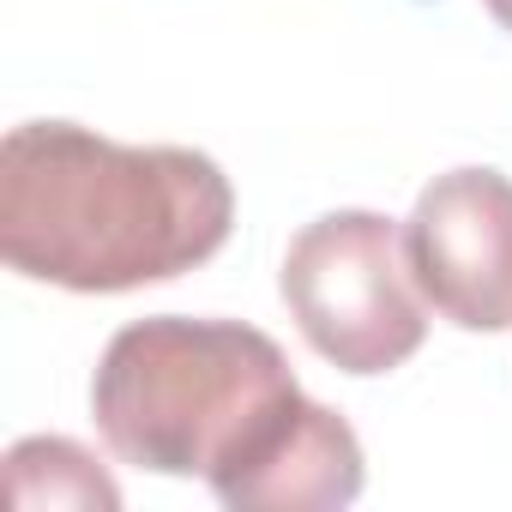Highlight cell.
Returning <instances> with one entry per match:
<instances>
[{"mask_svg": "<svg viewBox=\"0 0 512 512\" xmlns=\"http://www.w3.org/2000/svg\"><path fill=\"white\" fill-rule=\"evenodd\" d=\"M229 175L187 145H115L25 121L0 145V253L19 278L79 296L169 284L229 241Z\"/></svg>", "mask_w": 512, "mask_h": 512, "instance_id": "6da1fadb", "label": "cell"}, {"mask_svg": "<svg viewBox=\"0 0 512 512\" xmlns=\"http://www.w3.org/2000/svg\"><path fill=\"white\" fill-rule=\"evenodd\" d=\"M284 350L241 320H133L109 338L91 416L121 464L205 476L211 488L260 452L302 404Z\"/></svg>", "mask_w": 512, "mask_h": 512, "instance_id": "7a4b0ae2", "label": "cell"}, {"mask_svg": "<svg viewBox=\"0 0 512 512\" xmlns=\"http://www.w3.org/2000/svg\"><path fill=\"white\" fill-rule=\"evenodd\" d=\"M284 302L302 338L344 374H392L428 338L404 235L380 211L314 217L284 253Z\"/></svg>", "mask_w": 512, "mask_h": 512, "instance_id": "3957f363", "label": "cell"}, {"mask_svg": "<svg viewBox=\"0 0 512 512\" xmlns=\"http://www.w3.org/2000/svg\"><path fill=\"white\" fill-rule=\"evenodd\" d=\"M404 260L422 302L458 332H512V181L446 169L416 193Z\"/></svg>", "mask_w": 512, "mask_h": 512, "instance_id": "277c9868", "label": "cell"}, {"mask_svg": "<svg viewBox=\"0 0 512 512\" xmlns=\"http://www.w3.org/2000/svg\"><path fill=\"white\" fill-rule=\"evenodd\" d=\"M362 476H368L362 440L350 434V422L302 398L278 422V434L211 494L229 512H326V506H350L362 494Z\"/></svg>", "mask_w": 512, "mask_h": 512, "instance_id": "5b68a950", "label": "cell"}, {"mask_svg": "<svg viewBox=\"0 0 512 512\" xmlns=\"http://www.w3.org/2000/svg\"><path fill=\"white\" fill-rule=\"evenodd\" d=\"M7 470H43V488H31L19 506H121V488L97 470V458L73 440H19L7 452Z\"/></svg>", "mask_w": 512, "mask_h": 512, "instance_id": "8992f818", "label": "cell"}, {"mask_svg": "<svg viewBox=\"0 0 512 512\" xmlns=\"http://www.w3.org/2000/svg\"><path fill=\"white\" fill-rule=\"evenodd\" d=\"M482 7L500 19V31H512V0H482Z\"/></svg>", "mask_w": 512, "mask_h": 512, "instance_id": "52a82bcc", "label": "cell"}]
</instances>
